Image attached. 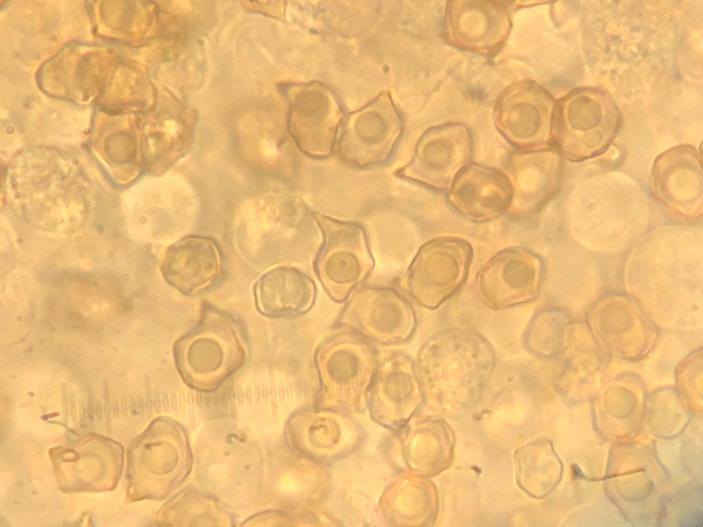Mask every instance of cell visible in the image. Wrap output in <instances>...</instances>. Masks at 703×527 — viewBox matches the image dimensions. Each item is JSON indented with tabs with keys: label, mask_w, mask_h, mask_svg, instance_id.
<instances>
[{
	"label": "cell",
	"mask_w": 703,
	"mask_h": 527,
	"mask_svg": "<svg viewBox=\"0 0 703 527\" xmlns=\"http://www.w3.org/2000/svg\"><path fill=\"white\" fill-rule=\"evenodd\" d=\"M295 273L286 268L271 269L255 282L253 294L257 311L268 317L293 312L297 306Z\"/></svg>",
	"instance_id": "7c38bea8"
},
{
	"label": "cell",
	"mask_w": 703,
	"mask_h": 527,
	"mask_svg": "<svg viewBox=\"0 0 703 527\" xmlns=\"http://www.w3.org/2000/svg\"><path fill=\"white\" fill-rule=\"evenodd\" d=\"M513 189L504 172L484 165L468 164L458 174L448 189V200L463 217L487 221L510 209Z\"/></svg>",
	"instance_id": "52a82bcc"
},
{
	"label": "cell",
	"mask_w": 703,
	"mask_h": 527,
	"mask_svg": "<svg viewBox=\"0 0 703 527\" xmlns=\"http://www.w3.org/2000/svg\"><path fill=\"white\" fill-rule=\"evenodd\" d=\"M112 410H113V414L115 417H118L119 415V409L118 401H117V398H115V399L113 398V399Z\"/></svg>",
	"instance_id": "9a60e30c"
},
{
	"label": "cell",
	"mask_w": 703,
	"mask_h": 527,
	"mask_svg": "<svg viewBox=\"0 0 703 527\" xmlns=\"http://www.w3.org/2000/svg\"><path fill=\"white\" fill-rule=\"evenodd\" d=\"M160 268L168 284L183 294L192 295L218 279L222 271V257L211 239L188 235L167 248Z\"/></svg>",
	"instance_id": "9c48e42d"
},
{
	"label": "cell",
	"mask_w": 703,
	"mask_h": 527,
	"mask_svg": "<svg viewBox=\"0 0 703 527\" xmlns=\"http://www.w3.org/2000/svg\"><path fill=\"white\" fill-rule=\"evenodd\" d=\"M472 258L470 244L460 237H441L422 246L411 270L418 301L436 309L453 296L466 281Z\"/></svg>",
	"instance_id": "277c9868"
},
{
	"label": "cell",
	"mask_w": 703,
	"mask_h": 527,
	"mask_svg": "<svg viewBox=\"0 0 703 527\" xmlns=\"http://www.w3.org/2000/svg\"><path fill=\"white\" fill-rule=\"evenodd\" d=\"M653 186L658 198L682 214H691L702 196V174L697 151L680 145L661 154L653 170Z\"/></svg>",
	"instance_id": "30bf717a"
},
{
	"label": "cell",
	"mask_w": 703,
	"mask_h": 527,
	"mask_svg": "<svg viewBox=\"0 0 703 527\" xmlns=\"http://www.w3.org/2000/svg\"><path fill=\"white\" fill-rule=\"evenodd\" d=\"M95 406V402L93 401V399L92 397H89L87 399V417L89 418V419H90L91 421L94 420V413H95V412H94L95 411V406Z\"/></svg>",
	"instance_id": "4fadbf2b"
},
{
	"label": "cell",
	"mask_w": 703,
	"mask_h": 527,
	"mask_svg": "<svg viewBox=\"0 0 703 527\" xmlns=\"http://www.w3.org/2000/svg\"><path fill=\"white\" fill-rule=\"evenodd\" d=\"M621 122L620 110L606 91L575 88L555 104L551 145L572 161L595 157L609 147Z\"/></svg>",
	"instance_id": "7a4b0ae2"
},
{
	"label": "cell",
	"mask_w": 703,
	"mask_h": 527,
	"mask_svg": "<svg viewBox=\"0 0 703 527\" xmlns=\"http://www.w3.org/2000/svg\"><path fill=\"white\" fill-rule=\"evenodd\" d=\"M555 103L543 88L530 82L507 87L494 108L497 129L522 151L534 152L551 145Z\"/></svg>",
	"instance_id": "3957f363"
},
{
	"label": "cell",
	"mask_w": 703,
	"mask_h": 527,
	"mask_svg": "<svg viewBox=\"0 0 703 527\" xmlns=\"http://www.w3.org/2000/svg\"><path fill=\"white\" fill-rule=\"evenodd\" d=\"M507 169L513 189L511 207L514 205L519 213L540 209L560 185L561 164L557 152L542 150L515 155Z\"/></svg>",
	"instance_id": "8fae6325"
},
{
	"label": "cell",
	"mask_w": 703,
	"mask_h": 527,
	"mask_svg": "<svg viewBox=\"0 0 703 527\" xmlns=\"http://www.w3.org/2000/svg\"><path fill=\"white\" fill-rule=\"evenodd\" d=\"M247 343L239 323L229 314L207 308L198 324L176 340L177 368L190 386L217 387L244 363Z\"/></svg>",
	"instance_id": "6da1fadb"
},
{
	"label": "cell",
	"mask_w": 703,
	"mask_h": 527,
	"mask_svg": "<svg viewBox=\"0 0 703 527\" xmlns=\"http://www.w3.org/2000/svg\"><path fill=\"white\" fill-rule=\"evenodd\" d=\"M472 138L460 124H447L428 132L419 143L411 176L435 190L449 189L468 163Z\"/></svg>",
	"instance_id": "8992f818"
},
{
	"label": "cell",
	"mask_w": 703,
	"mask_h": 527,
	"mask_svg": "<svg viewBox=\"0 0 703 527\" xmlns=\"http://www.w3.org/2000/svg\"><path fill=\"white\" fill-rule=\"evenodd\" d=\"M129 403H130V411H131V413H132V412H135V409H136L135 403V400H134L133 397H130V398Z\"/></svg>",
	"instance_id": "e0dca14e"
},
{
	"label": "cell",
	"mask_w": 703,
	"mask_h": 527,
	"mask_svg": "<svg viewBox=\"0 0 703 527\" xmlns=\"http://www.w3.org/2000/svg\"><path fill=\"white\" fill-rule=\"evenodd\" d=\"M121 400H122L121 401L122 414V415L124 417H125V416L128 415L127 401H126V399L125 397H122Z\"/></svg>",
	"instance_id": "2e32d148"
},
{
	"label": "cell",
	"mask_w": 703,
	"mask_h": 527,
	"mask_svg": "<svg viewBox=\"0 0 703 527\" xmlns=\"http://www.w3.org/2000/svg\"><path fill=\"white\" fill-rule=\"evenodd\" d=\"M95 414L96 419L99 421L102 419V406L100 401L95 400Z\"/></svg>",
	"instance_id": "5bb4252c"
},
{
	"label": "cell",
	"mask_w": 703,
	"mask_h": 527,
	"mask_svg": "<svg viewBox=\"0 0 703 527\" xmlns=\"http://www.w3.org/2000/svg\"><path fill=\"white\" fill-rule=\"evenodd\" d=\"M542 275L543 265L538 255L511 247L496 253L480 268L476 285L487 307L502 310L535 299Z\"/></svg>",
	"instance_id": "5b68a950"
},
{
	"label": "cell",
	"mask_w": 703,
	"mask_h": 527,
	"mask_svg": "<svg viewBox=\"0 0 703 527\" xmlns=\"http://www.w3.org/2000/svg\"><path fill=\"white\" fill-rule=\"evenodd\" d=\"M446 11L448 40L458 48L481 54L496 52L510 29L507 12L490 1H451Z\"/></svg>",
	"instance_id": "ba28073f"
}]
</instances>
